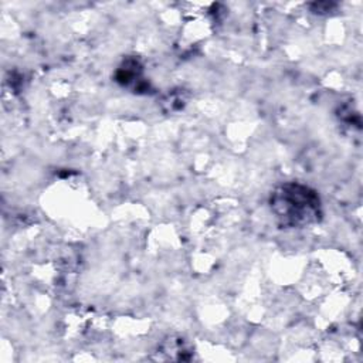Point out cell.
Wrapping results in <instances>:
<instances>
[{
    "label": "cell",
    "mask_w": 363,
    "mask_h": 363,
    "mask_svg": "<svg viewBox=\"0 0 363 363\" xmlns=\"http://www.w3.org/2000/svg\"><path fill=\"white\" fill-rule=\"evenodd\" d=\"M269 207L282 227H306L318 223L322 217L318 193L299 182H288L278 186L271 193Z\"/></svg>",
    "instance_id": "6da1fadb"
},
{
    "label": "cell",
    "mask_w": 363,
    "mask_h": 363,
    "mask_svg": "<svg viewBox=\"0 0 363 363\" xmlns=\"http://www.w3.org/2000/svg\"><path fill=\"white\" fill-rule=\"evenodd\" d=\"M335 6H336V4L328 3V1H320V3H313V4H311L312 11H315V13H326V11H330Z\"/></svg>",
    "instance_id": "7a4b0ae2"
}]
</instances>
